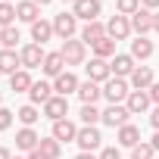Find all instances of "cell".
<instances>
[{
    "mask_svg": "<svg viewBox=\"0 0 159 159\" xmlns=\"http://www.w3.org/2000/svg\"><path fill=\"white\" fill-rule=\"evenodd\" d=\"M59 53H62V59H66V66H81L84 62V56H88V44L81 41V38H69V41H62V47H59Z\"/></svg>",
    "mask_w": 159,
    "mask_h": 159,
    "instance_id": "cell-1",
    "label": "cell"
},
{
    "mask_svg": "<svg viewBox=\"0 0 159 159\" xmlns=\"http://www.w3.org/2000/svg\"><path fill=\"white\" fill-rule=\"evenodd\" d=\"M128 94H131V84H128V78H109V81L103 84V97L109 100V106L112 103H122V100H128Z\"/></svg>",
    "mask_w": 159,
    "mask_h": 159,
    "instance_id": "cell-2",
    "label": "cell"
},
{
    "mask_svg": "<svg viewBox=\"0 0 159 159\" xmlns=\"http://www.w3.org/2000/svg\"><path fill=\"white\" fill-rule=\"evenodd\" d=\"M100 140H103V134L97 131V125H81V128H78V137H75V143L81 147V153L100 150Z\"/></svg>",
    "mask_w": 159,
    "mask_h": 159,
    "instance_id": "cell-3",
    "label": "cell"
},
{
    "mask_svg": "<svg viewBox=\"0 0 159 159\" xmlns=\"http://www.w3.org/2000/svg\"><path fill=\"white\" fill-rule=\"evenodd\" d=\"M19 59H22V69H41L44 59H47V50L31 41V44H25V47L19 50Z\"/></svg>",
    "mask_w": 159,
    "mask_h": 159,
    "instance_id": "cell-4",
    "label": "cell"
},
{
    "mask_svg": "<svg viewBox=\"0 0 159 159\" xmlns=\"http://www.w3.org/2000/svg\"><path fill=\"white\" fill-rule=\"evenodd\" d=\"M75 31H78V19H75V13H59V16L53 19V34H56L59 41L75 38Z\"/></svg>",
    "mask_w": 159,
    "mask_h": 159,
    "instance_id": "cell-5",
    "label": "cell"
},
{
    "mask_svg": "<svg viewBox=\"0 0 159 159\" xmlns=\"http://www.w3.org/2000/svg\"><path fill=\"white\" fill-rule=\"evenodd\" d=\"M41 116H47L50 122H59V119H66L69 116V97H59V94H53L44 106H41Z\"/></svg>",
    "mask_w": 159,
    "mask_h": 159,
    "instance_id": "cell-6",
    "label": "cell"
},
{
    "mask_svg": "<svg viewBox=\"0 0 159 159\" xmlns=\"http://www.w3.org/2000/svg\"><path fill=\"white\" fill-rule=\"evenodd\" d=\"M72 13H75V19L97 22V16L103 13V3H100V0H75V3H72Z\"/></svg>",
    "mask_w": 159,
    "mask_h": 159,
    "instance_id": "cell-7",
    "label": "cell"
},
{
    "mask_svg": "<svg viewBox=\"0 0 159 159\" xmlns=\"http://www.w3.org/2000/svg\"><path fill=\"white\" fill-rule=\"evenodd\" d=\"M128 116H131V112H128V106H125V103H112V106H106V109H103V119H100V122L119 131L122 125H128Z\"/></svg>",
    "mask_w": 159,
    "mask_h": 159,
    "instance_id": "cell-8",
    "label": "cell"
},
{
    "mask_svg": "<svg viewBox=\"0 0 159 159\" xmlns=\"http://www.w3.org/2000/svg\"><path fill=\"white\" fill-rule=\"evenodd\" d=\"M109 69H112L116 78H131V72L137 69V59H134L131 53H116V56L109 59Z\"/></svg>",
    "mask_w": 159,
    "mask_h": 159,
    "instance_id": "cell-9",
    "label": "cell"
},
{
    "mask_svg": "<svg viewBox=\"0 0 159 159\" xmlns=\"http://www.w3.org/2000/svg\"><path fill=\"white\" fill-rule=\"evenodd\" d=\"M84 69H88V81H97V84H106L109 78H112V69H109V59H97V56H94V59H91V62H88Z\"/></svg>",
    "mask_w": 159,
    "mask_h": 159,
    "instance_id": "cell-10",
    "label": "cell"
},
{
    "mask_svg": "<svg viewBox=\"0 0 159 159\" xmlns=\"http://www.w3.org/2000/svg\"><path fill=\"white\" fill-rule=\"evenodd\" d=\"M78 88H81V81L75 78V72H62L59 78H53V94H59V97L78 94Z\"/></svg>",
    "mask_w": 159,
    "mask_h": 159,
    "instance_id": "cell-11",
    "label": "cell"
},
{
    "mask_svg": "<svg viewBox=\"0 0 159 159\" xmlns=\"http://www.w3.org/2000/svg\"><path fill=\"white\" fill-rule=\"evenodd\" d=\"M131 31L137 34V38H147L150 31H153V10H137L134 16H131Z\"/></svg>",
    "mask_w": 159,
    "mask_h": 159,
    "instance_id": "cell-12",
    "label": "cell"
},
{
    "mask_svg": "<svg viewBox=\"0 0 159 159\" xmlns=\"http://www.w3.org/2000/svg\"><path fill=\"white\" fill-rule=\"evenodd\" d=\"M106 34H109L112 41H125V38L131 34V19H128V16H112V19L106 22Z\"/></svg>",
    "mask_w": 159,
    "mask_h": 159,
    "instance_id": "cell-13",
    "label": "cell"
},
{
    "mask_svg": "<svg viewBox=\"0 0 159 159\" xmlns=\"http://www.w3.org/2000/svg\"><path fill=\"white\" fill-rule=\"evenodd\" d=\"M128 84H131V91H150L153 88V69L150 66H137L131 72V78H128Z\"/></svg>",
    "mask_w": 159,
    "mask_h": 159,
    "instance_id": "cell-14",
    "label": "cell"
},
{
    "mask_svg": "<svg viewBox=\"0 0 159 159\" xmlns=\"http://www.w3.org/2000/svg\"><path fill=\"white\" fill-rule=\"evenodd\" d=\"M150 91H131L128 94V100H125V106H128V112L131 116H140V112H147L150 109Z\"/></svg>",
    "mask_w": 159,
    "mask_h": 159,
    "instance_id": "cell-15",
    "label": "cell"
},
{
    "mask_svg": "<svg viewBox=\"0 0 159 159\" xmlns=\"http://www.w3.org/2000/svg\"><path fill=\"white\" fill-rule=\"evenodd\" d=\"M50 137H56L59 143H72L78 137V125L69 122V119H59V122H53V134Z\"/></svg>",
    "mask_w": 159,
    "mask_h": 159,
    "instance_id": "cell-16",
    "label": "cell"
},
{
    "mask_svg": "<svg viewBox=\"0 0 159 159\" xmlns=\"http://www.w3.org/2000/svg\"><path fill=\"white\" fill-rule=\"evenodd\" d=\"M16 19L34 25V22L41 19V7L34 3V0H19V3H16Z\"/></svg>",
    "mask_w": 159,
    "mask_h": 159,
    "instance_id": "cell-17",
    "label": "cell"
},
{
    "mask_svg": "<svg viewBox=\"0 0 159 159\" xmlns=\"http://www.w3.org/2000/svg\"><path fill=\"white\" fill-rule=\"evenodd\" d=\"M116 140H119V147H128V150H131V147L140 143V128L128 122V125H122V128L116 131Z\"/></svg>",
    "mask_w": 159,
    "mask_h": 159,
    "instance_id": "cell-18",
    "label": "cell"
},
{
    "mask_svg": "<svg viewBox=\"0 0 159 159\" xmlns=\"http://www.w3.org/2000/svg\"><path fill=\"white\" fill-rule=\"evenodd\" d=\"M38 143H41V134H38L34 128H19V131H16V147H19V150L31 153V150H38Z\"/></svg>",
    "mask_w": 159,
    "mask_h": 159,
    "instance_id": "cell-19",
    "label": "cell"
},
{
    "mask_svg": "<svg viewBox=\"0 0 159 159\" xmlns=\"http://www.w3.org/2000/svg\"><path fill=\"white\" fill-rule=\"evenodd\" d=\"M50 97H53V84H50V81H34L31 91H28V100H31L34 106H44Z\"/></svg>",
    "mask_w": 159,
    "mask_h": 159,
    "instance_id": "cell-20",
    "label": "cell"
},
{
    "mask_svg": "<svg viewBox=\"0 0 159 159\" xmlns=\"http://www.w3.org/2000/svg\"><path fill=\"white\" fill-rule=\"evenodd\" d=\"M31 84H34V78L28 75V69H19L16 75H10V91L13 94H28Z\"/></svg>",
    "mask_w": 159,
    "mask_h": 159,
    "instance_id": "cell-21",
    "label": "cell"
},
{
    "mask_svg": "<svg viewBox=\"0 0 159 159\" xmlns=\"http://www.w3.org/2000/svg\"><path fill=\"white\" fill-rule=\"evenodd\" d=\"M19 69H22L19 53H16V50H3V47H0V72H3V75H16Z\"/></svg>",
    "mask_w": 159,
    "mask_h": 159,
    "instance_id": "cell-22",
    "label": "cell"
},
{
    "mask_svg": "<svg viewBox=\"0 0 159 159\" xmlns=\"http://www.w3.org/2000/svg\"><path fill=\"white\" fill-rule=\"evenodd\" d=\"M100 38H106V25H103L100 19H97V22H84V28H81V41L94 47Z\"/></svg>",
    "mask_w": 159,
    "mask_h": 159,
    "instance_id": "cell-23",
    "label": "cell"
},
{
    "mask_svg": "<svg viewBox=\"0 0 159 159\" xmlns=\"http://www.w3.org/2000/svg\"><path fill=\"white\" fill-rule=\"evenodd\" d=\"M44 75H50V78H59L62 72H66V59H62V53L56 50V53H47V59H44Z\"/></svg>",
    "mask_w": 159,
    "mask_h": 159,
    "instance_id": "cell-24",
    "label": "cell"
},
{
    "mask_svg": "<svg viewBox=\"0 0 159 159\" xmlns=\"http://www.w3.org/2000/svg\"><path fill=\"white\" fill-rule=\"evenodd\" d=\"M50 38H53V22H47V19H38V22L31 25V41L44 47Z\"/></svg>",
    "mask_w": 159,
    "mask_h": 159,
    "instance_id": "cell-25",
    "label": "cell"
},
{
    "mask_svg": "<svg viewBox=\"0 0 159 159\" xmlns=\"http://www.w3.org/2000/svg\"><path fill=\"white\" fill-rule=\"evenodd\" d=\"M78 97H81V103H94V106H97V100L103 97V88H100L97 81H81V88H78Z\"/></svg>",
    "mask_w": 159,
    "mask_h": 159,
    "instance_id": "cell-26",
    "label": "cell"
},
{
    "mask_svg": "<svg viewBox=\"0 0 159 159\" xmlns=\"http://www.w3.org/2000/svg\"><path fill=\"white\" fill-rule=\"evenodd\" d=\"M116 44H119V41H112L109 34L100 38V41L94 44V56H97V59H112V56H116Z\"/></svg>",
    "mask_w": 159,
    "mask_h": 159,
    "instance_id": "cell-27",
    "label": "cell"
},
{
    "mask_svg": "<svg viewBox=\"0 0 159 159\" xmlns=\"http://www.w3.org/2000/svg\"><path fill=\"white\" fill-rule=\"evenodd\" d=\"M131 56L134 59H150L153 56V41H147V38H137V41H131Z\"/></svg>",
    "mask_w": 159,
    "mask_h": 159,
    "instance_id": "cell-28",
    "label": "cell"
},
{
    "mask_svg": "<svg viewBox=\"0 0 159 159\" xmlns=\"http://www.w3.org/2000/svg\"><path fill=\"white\" fill-rule=\"evenodd\" d=\"M22 41V34H19V28L16 25H10V28H0V47L3 50H16V44Z\"/></svg>",
    "mask_w": 159,
    "mask_h": 159,
    "instance_id": "cell-29",
    "label": "cell"
},
{
    "mask_svg": "<svg viewBox=\"0 0 159 159\" xmlns=\"http://www.w3.org/2000/svg\"><path fill=\"white\" fill-rule=\"evenodd\" d=\"M16 119L22 122V128H31V125L41 119V112H38V106H34V103H25V106L16 112Z\"/></svg>",
    "mask_w": 159,
    "mask_h": 159,
    "instance_id": "cell-30",
    "label": "cell"
},
{
    "mask_svg": "<svg viewBox=\"0 0 159 159\" xmlns=\"http://www.w3.org/2000/svg\"><path fill=\"white\" fill-rule=\"evenodd\" d=\"M38 150H41V153H44L47 159H59V153H62V143H59L56 137H41Z\"/></svg>",
    "mask_w": 159,
    "mask_h": 159,
    "instance_id": "cell-31",
    "label": "cell"
},
{
    "mask_svg": "<svg viewBox=\"0 0 159 159\" xmlns=\"http://www.w3.org/2000/svg\"><path fill=\"white\" fill-rule=\"evenodd\" d=\"M78 119H81V125H97L103 119V112L94 106V103H81V112H78Z\"/></svg>",
    "mask_w": 159,
    "mask_h": 159,
    "instance_id": "cell-32",
    "label": "cell"
},
{
    "mask_svg": "<svg viewBox=\"0 0 159 159\" xmlns=\"http://www.w3.org/2000/svg\"><path fill=\"white\" fill-rule=\"evenodd\" d=\"M16 22V3H3L0 0V28H10Z\"/></svg>",
    "mask_w": 159,
    "mask_h": 159,
    "instance_id": "cell-33",
    "label": "cell"
},
{
    "mask_svg": "<svg viewBox=\"0 0 159 159\" xmlns=\"http://www.w3.org/2000/svg\"><path fill=\"white\" fill-rule=\"evenodd\" d=\"M137 10H140V0H116V13L119 16H128L131 19Z\"/></svg>",
    "mask_w": 159,
    "mask_h": 159,
    "instance_id": "cell-34",
    "label": "cell"
},
{
    "mask_svg": "<svg viewBox=\"0 0 159 159\" xmlns=\"http://www.w3.org/2000/svg\"><path fill=\"white\" fill-rule=\"evenodd\" d=\"M153 153H156V150H153L150 140H140L137 147H131V159H153Z\"/></svg>",
    "mask_w": 159,
    "mask_h": 159,
    "instance_id": "cell-35",
    "label": "cell"
},
{
    "mask_svg": "<svg viewBox=\"0 0 159 159\" xmlns=\"http://www.w3.org/2000/svg\"><path fill=\"white\" fill-rule=\"evenodd\" d=\"M13 116H16V112H10L7 106H0V131H7V128L13 125Z\"/></svg>",
    "mask_w": 159,
    "mask_h": 159,
    "instance_id": "cell-36",
    "label": "cell"
},
{
    "mask_svg": "<svg viewBox=\"0 0 159 159\" xmlns=\"http://www.w3.org/2000/svg\"><path fill=\"white\" fill-rule=\"evenodd\" d=\"M100 159H122V150L119 147H103L100 150Z\"/></svg>",
    "mask_w": 159,
    "mask_h": 159,
    "instance_id": "cell-37",
    "label": "cell"
},
{
    "mask_svg": "<svg viewBox=\"0 0 159 159\" xmlns=\"http://www.w3.org/2000/svg\"><path fill=\"white\" fill-rule=\"evenodd\" d=\"M150 100L159 106V81H153V88H150Z\"/></svg>",
    "mask_w": 159,
    "mask_h": 159,
    "instance_id": "cell-38",
    "label": "cell"
},
{
    "mask_svg": "<svg viewBox=\"0 0 159 159\" xmlns=\"http://www.w3.org/2000/svg\"><path fill=\"white\" fill-rule=\"evenodd\" d=\"M140 7H143V10H153V13H156V10H159V0H140Z\"/></svg>",
    "mask_w": 159,
    "mask_h": 159,
    "instance_id": "cell-39",
    "label": "cell"
},
{
    "mask_svg": "<svg viewBox=\"0 0 159 159\" xmlns=\"http://www.w3.org/2000/svg\"><path fill=\"white\" fill-rule=\"evenodd\" d=\"M150 125H153V128H156V131H159V106H156V109H153V116H150Z\"/></svg>",
    "mask_w": 159,
    "mask_h": 159,
    "instance_id": "cell-40",
    "label": "cell"
},
{
    "mask_svg": "<svg viewBox=\"0 0 159 159\" xmlns=\"http://www.w3.org/2000/svg\"><path fill=\"white\" fill-rule=\"evenodd\" d=\"M25 159H47V156H44V153H41V150H31V153H28V156H25Z\"/></svg>",
    "mask_w": 159,
    "mask_h": 159,
    "instance_id": "cell-41",
    "label": "cell"
},
{
    "mask_svg": "<svg viewBox=\"0 0 159 159\" xmlns=\"http://www.w3.org/2000/svg\"><path fill=\"white\" fill-rule=\"evenodd\" d=\"M0 159H13V153H10L7 147H0Z\"/></svg>",
    "mask_w": 159,
    "mask_h": 159,
    "instance_id": "cell-42",
    "label": "cell"
},
{
    "mask_svg": "<svg viewBox=\"0 0 159 159\" xmlns=\"http://www.w3.org/2000/svg\"><path fill=\"white\" fill-rule=\"evenodd\" d=\"M75 159H100V156H94V153H78Z\"/></svg>",
    "mask_w": 159,
    "mask_h": 159,
    "instance_id": "cell-43",
    "label": "cell"
},
{
    "mask_svg": "<svg viewBox=\"0 0 159 159\" xmlns=\"http://www.w3.org/2000/svg\"><path fill=\"white\" fill-rule=\"evenodd\" d=\"M153 31L159 34V13H153Z\"/></svg>",
    "mask_w": 159,
    "mask_h": 159,
    "instance_id": "cell-44",
    "label": "cell"
},
{
    "mask_svg": "<svg viewBox=\"0 0 159 159\" xmlns=\"http://www.w3.org/2000/svg\"><path fill=\"white\" fill-rule=\"evenodd\" d=\"M150 143H153V150H156V153H159V131H156V134H153V140H150Z\"/></svg>",
    "mask_w": 159,
    "mask_h": 159,
    "instance_id": "cell-45",
    "label": "cell"
},
{
    "mask_svg": "<svg viewBox=\"0 0 159 159\" xmlns=\"http://www.w3.org/2000/svg\"><path fill=\"white\" fill-rule=\"evenodd\" d=\"M34 3H38V7H47V3H50V0H34Z\"/></svg>",
    "mask_w": 159,
    "mask_h": 159,
    "instance_id": "cell-46",
    "label": "cell"
},
{
    "mask_svg": "<svg viewBox=\"0 0 159 159\" xmlns=\"http://www.w3.org/2000/svg\"><path fill=\"white\" fill-rule=\"evenodd\" d=\"M66 3H75V0H66Z\"/></svg>",
    "mask_w": 159,
    "mask_h": 159,
    "instance_id": "cell-47",
    "label": "cell"
},
{
    "mask_svg": "<svg viewBox=\"0 0 159 159\" xmlns=\"http://www.w3.org/2000/svg\"><path fill=\"white\" fill-rule=\"evenodd\" d=\"M3 3H13V0H3Z\"/></svg>",
    "mask_w": 159,
    "mask_h": 159,
    "instance_id": "cell-48",
    "label": "cell"
},
{
    "mask_svg": "<svg viewBox=\"0 0 159 159\" xmlns=\"http://www.w3.org/2000/svg\"><path fill=\"white\" fill-rule=\"evenodd\" d=\"M0 100H3V97H0Z\"/></svg>",
    "mask_w": 159,
    "mask_h": 159,
    "instance_id": "cell-49",
    "label": "cell"
},
{
    "mask_svg": "<svg viewBox=\"0 0 159 159\" xmlns=\"http://www.w3.org/2000/svg\"><path fill=\"white\" fill-rule=\"evenodd\" d=\"M16 159H19V156H16Z\"/></svg>",
    "mask_w": 159,
    "mask_h": 159,
    "instance_id": "cell-50",
    "label": "cell"
}]
</instances>
